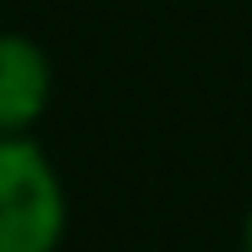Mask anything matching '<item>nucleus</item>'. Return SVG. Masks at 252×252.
Returning <instances> with one entry per match:
<instances>
[{
  "mask_svg": "<svg viewBox=\"0 0 252 252\" xmlns=\"http://www.w3.org/2000/svg\"><path fill=\"white\" fill-rule=\"evenodd\" d=\"M64 237V188L25 134H0V252H55Z\"/></svg>",
  "mask_w": 252,
  "mask_h": 252,
  "instance_id": "nucleus-1",
  "label": "nucleus"
},
{
  "mask_svg": "<svg viewBox=\"0 0 252 252\" xmlns=\"http://www.w3.org/2000/svg\"><path fill=\"white\" fill-rule=\"evenodd\" d=\"M242 247L252 252V213H247V227H242Z\"/></svg>",
  "mask_w": 252,
  "mask_h": 252,
  "instance_id": "nucleus-3",
  "label": "nucleus"
},
{
  "mask_svg": "<svg viewBox=\"0 0 252 252\" xmlns=\"http://www.w3.org/2000/svg\"><path fill=\"white\" fill-rule=\"evenodd\" d=\"M50 60L30 35H0V134H25L50 104Z\"/></svg>",
  "mask_w": 252,
  "mask_h": 252,
  "instance_id": "nucleus-2",
  "label": "nucleus"
}]
</instances>
